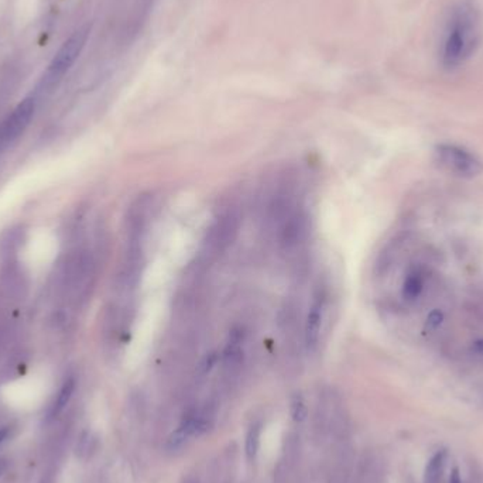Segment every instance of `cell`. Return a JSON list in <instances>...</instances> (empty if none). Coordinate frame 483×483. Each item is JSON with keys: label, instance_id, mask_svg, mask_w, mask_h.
<instances>
[{"label": "cell", "instance_id": "obj_7", "mask_svg": "<svg viewBox=\"0 0 483 483\" xmlns=\"http://www.w3.org/2000/svg\"><path fill=\"white\" fill-rule=\"evenodd\" d=\"M468 38V23L465 18L455 20L450 34L447 35L444 45V59L448 65H454L461 61L467 51Z\"/></svg>", "mask_w": 483, "mask_h": 483}, {"label": "cell", "instance_id": "obj_1", "mask_svg": "<svg viewBox=\"0 0 483 483\" xmlns=\"http://www.w3.org/2000/svg\"><path fill=\"white\" fill-rule=\"evenodd\" d=\"M153 204L149 197L139 198L126 218L124 246L112 286V297L105 310L103 337L115 345L127 341L132 331L137 293L146 263V240Z\"/></svg>", "mask_w": 483, "mask_h": 483}, {"label": "cell", "instance_id": "obj_11", "mask_svg": "<svg viewBox=\"0 0 483 483\" xmlns=\"http://www.w3.org/2000/svg\"><path fill=\"white\" fill-rule=\"evenodd\" d=\"M74 390H75V380L71 378L61 388L58 399H57V402H55V405L52 407V412H51L52 416H57V414H59L64 410V407L69 403V400H71V397L74 395Z\"/></svg>", "mask_w": 483, "mask_h": 483}, {"label": "cell", "instance_id": "obj_3", "mask_svg": "<svg viewBox=\"0 0 483 483\" xmlns=\"http://www.w3.org/2000/svg\"><path fill=\"white\" fill-rule=\"evenodd\" d=\"M91 27L83 25L78 28L62 45L61 48L55 52L52 57L51 62L48 64L47 69L44 71L38 85H37V92L38 93H45L52 91L64 78V75L71 69V66L75 64L78 57L81 55L88 37H89Z\"/></svg>", "mask_w": 483, "mask_h": 483}, {"label": "cell", "instance_id": "obj_16", "mask_svg": "<svg viewBox=\"0 0 483 483\" xmlns=\"http://www.w3.org/2000/svg\"><path fill=\"white\" fill-rule=\"evenodd\" d=\"M8 434H10V427H3V429H0V444H1L4 440H7Z\"/></svg>", "mask_w": 483, "mask_h": 483}, {"label": "cell", "instance_id": "obj_15", "mask_svg": "<svg viewBox=\"0 0 483 483\" xmlns=\"http://www.w3.org/2000/svg\"><path fill=\"white\" fill-rule=\"evenodd\" d=\"M450 483H462V479L460 477V471L458 470H454L453 474H451V478H450Z\"/></svg>", "mask_w": 483, "mask_h": 483}, {"label": "cell", "instance_id": "obj_12", "mask_svg": "<svg viewBox=\"0 0 483 483\" xmlns=\"http://www.w3.org/2000/svg\"><path fill=\"white\" fill-rule=\"evenodd\" d=\"M291 417L296 423H303L308 417V409L301 396H296L291 402Z\"/></svg>", "mask_w": 483, "mask_h": 483}, {"label": "cell", "instance_id": "obj_10", "mask_svg": "<svg viewBox=\"0 0 483 483\" xmlns=\"http://www.w3.org/2000/svg\"><path fill=\"white\" fill-rule=\"evenodd\" d=\"M262 423H255L249 427L248 434H246V457L248 461H255L259 453V447H260V436H262Z\"/></svg>", "mask_w": 483, "mask_h": 483}, {"label": "cell", "instance_id": "obj_5", "mask_svg": "<svg viewBox=\"0 0 483 483\" xmlns=\"http://www.w3.org/2000/svg\"><path fill=\"white\" fill-rule=\"evenodd\" d=\"M434 158L440 167L462 178H475L483 173L482 160L472 151L457 144L441 143L436 146Z\"/></svg>", "mask_w": 483, "mask_h": 483}, {"label": "cell", "instance_id": "obj_13", "mask_svg": "<svg viewBox=\"0 0 483 483\" xmlns=\"http://www.w3.org/2000/svg\"><path fill=\"white\" fill-rule=\"evenodd\" d=\"M443 320H444V315H443L441 311H433V313L429 315V318H427L426 328H427L429 331H434V330H437V328L441 325Z\"/></svg>", "mask_w": 483, "mask_h": 483}, {"label": "cell", "instance_id": "obj_18", "mask_svg": "<svg viewBox=\"0 0 483 483\" xmlns=\"http://www.w3.org/2000/svg\"><path fill=\"white\" fill-rule=\"evenodd\" d=\"M187 483H198V482H195V481H188V482H187Z\"/></svg>", "mask_w": 483, "mask_h": 483}, {"label": "cell", "instance_id": "obj_2", "mask_svg": "<svg viewBox=\"0 0 483 483\" xmlns=\"http://www.w3.org/2000/svg\"><path fill=\"white\" fill-rule=\"evenodd\" d=\"M96 259L89 249L69 255L59 272L61 301L68 308H78L91 294L96 277Z\"/></svg>", "mask_w": 483, "mask_h": 483}, {"label": "cell", "instance_id": "obj_17", "mask_svg": "<svg viewBox=\"0 0 483 483\" xmlns=\"http://www.w3.org/2000/svg\"><path fill=\"white\" fill-rule=\"evenodd\" d=\"M6 470H7V462L4 460H0V477L4 474Z\"/></svg>", "mask_w": 483, "mask_h": 483}, {"label": "cell", "instance_id": "obj_4", "mask_svg": "<svg viewBox=\"0 0 483 483\" xmlns=\"http://www.w3.org/2000/svg\"><path fill=\"white\" fill-rule=\"evenodd\" d=\"M331 298L328 286L324 281H320L313 291L303 322V345L308 354H314L324 338L331 311Z\"/></svg>", "mask_w": 483, "mask_h": 483}, {"label": "cell", "instance_id": "obj_14", "mask_svg": "<svg viewBox=\"0 0 483 483\" xmlns=\"http://www.w3.org/2000/svg\"><path fill=\"white\" fill-rule=\"evenodd\" d=\"M472 351L478 355H483V338L482 339H478L477 342H474L472 345Z\"/></svg>", "mask_w": 483, "mask_h": 483}, {"label": "cell", "instance_id": "obj_6", "mask_svg": "<svg viewBox=\"0 0 483 483\" xmlns=\"http://www.w3.org/2000/svg\"><path fill=\"white\" fill-rule=\"evenodd\" d=\"M37 100L35 96L23 99L0 123V154L8 150L25 132L34 113Z\"/></svg>", "mask_w": 483, "mask_h": 483}, {"label": "cell", "instance_id": "obj_9", "mask_svg": "<svg viewBox=\"0 0 483 483\" xmlns=\"http://www.w3.org/2000/svg\"><path fill=\"white\" fill-rule=\"evenodd\" d=\"M447 464V453L438 451L429 461L424 471V483H441L443 474L446 471Z\"/></svg>", "mask_w": 483, "mask_h": 483}, {"label": "cell", "instance_id": "obj_8", "mask_svg": "<svg viewBox=\"0 0 483 483\" xmlns=\"http://www.w3.org/2000/svg\"><path fill=\"white\" fill-rule=\"evenodd\" d=\"M426 284V274L421 266H413L405 274L402 283V298L406 303H414L423 294Z\"/></svg>", "mask_w": 483, "mask_h": 483}]
</instances>
